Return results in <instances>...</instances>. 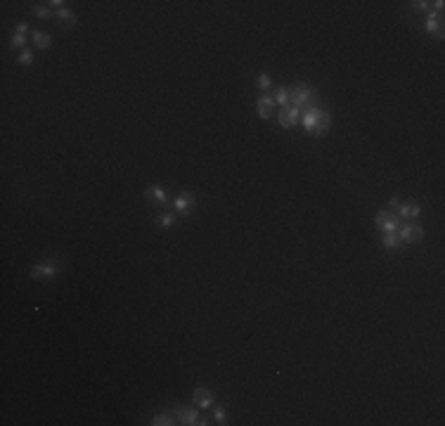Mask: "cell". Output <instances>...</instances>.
<instances>
[{"label": "cell", "instance_id": "cell-18", "mask_svg": "<svg viewBox=\"0 0 445 426\" xmlns=\"http://www.w3.org/2000/svg\"><path fill=\"white\" fill-rule=\"evenodd\" d=\"M31 12L38 17V19H50L52 17V10L48 8V3H41V5H33L31 8Z\"/></svg>", "mask_w": 445, "mask_h": 426}, {"label": "cell", "instance_id": "cell-16", "mask_svg": "<svg viewBox=\"0 0 445 426\" xmlns=\"http://www.w3.org/2000/svg\"><path fill=\"white\" fill-rule=\"evenodd\" d=\"M381 244H384L386 249H391V251H400V249H402L400 237L395 235V232H384V237H381Z\"/></svg>", "mask_w": 445, "mask_h": 426}, {"label": "cell", "instance_id": "cell-9", "mask_svg": "<svg viewBox=\"0 0 445 426\" xmlns=\"http://www.w3.org/2000/svg\"><path fill=\"white\" fill-rule=\"evenodd\" d=\"M173 206H175V213H180V216H190V213L194 211V206H197V199H194L192 192H183V194L173 201Z\"/></svg>", "mask_w": 445, "mask_h": 426}, {"label": "cell", "instance_id": "cell-26", "mask_svg": "<svg viewBox=\"0 0 445 426\" xmlns=\"http://www.w3.org/2000/svg\"><path fill=\"white\" fill-rule=\"evenodd\" d=\"M26 31H29V26H26V24H17L15 26V33H19V36H24V33H26Z\"/></svg>", "mask_w": 445, "mask_h": 426}, {"label": "cell", "instance_id": "cell-19", "mask_svg": "<svg viewBox=\"0 0 445 426\" xmlns=\"http://www.w3.org/2000/svg\"><path fill=\"white\" fill-rule=\"evenodd\" d=\"M173 223H175L173 213H159V216H156V225H159V228H164V230L173 228Z\"/></svg>", "mask_w": 445, "mask_h": 426}, {"label": "cell", "instance_id": "cell-17", "mask_svg": "<svg viewBox=\"0 0 445 426\" xmlns=\"http://www.w3.org/2000/svg\"><path fill=\"white\" fill-rule=\"evenodd\" d=\"M149 424L152 426H173V424H178V419H175L173 414H156V417H152Z\"/></svg>", "mask_w": 445, "mask_h": 426}, {"label": "cell", "instance_id": "cell-28", "mask_svg": "<svg viewBox=\"0 0 445 426\" xmlns=\"http://www.w3.org/2000/svg\"><path fill=\"white\" fill-rule=\"evenodd\" d=\"M388 206H391V208H398V206H400V201H398V199H388Z\"/></svg>", "mask_w": 445, "mask_h": 426}, {"label": "cell", "instance_id": "cell-22", "mask_svg": "<svg viewBox=\"0 0 445 426\" xmlns=\"http://www.w3.org/2000/svg\"><path fill=\"white\" fill-rule=\"evenodd\" d=\"M17 62H19L22 66L33 64V50H29V48H26V50H22V55H19V59H17Z\"/></svg>", "mask_w": 445, "mask_h": 426}, {"label": "cell", "instance_id": "cell-11", "mask_svg": "<svg viewBox=\"0 0 445 426\" xmlns=\"http://www.w3.org/2000/svg\"><path fill=\"white\" fill-rule=\"evenodd\" d=\"M256 111H258V116L261 118H272V111H275V100L270 95H261L256 100Z\"/></svg>", "mask_w": 445, "mask_h": 426}, {"label": "cell", "instance_id": "cell-1", "mask_svg": "<svg viewBox=\"0 0 445 426\" xmlns=\"http://www.w3.org/2000/svg\"><path fill=\"white\" fill-rule=\"evenodd\" d=\"M301 125H303V131L322 135V133H327L329 125H332V114L320 109V107H315V104H310L306 109H301Z\"/></svg>", "mask_w": 445, "mask_h": 426}, {"label": "cell", "instance_id": "cell-8", "mask_svg": "<svg viewBox=\"0 0 445 426\" xmlns=\"http://www.w3.org/2000/svg\"><path fill=\"white\" fill-rule=\"evenodd\" d=\"M277 121H279L282 128H294V125L301 123V109L299 107H294V104H289V107H285V109L279 111Z\"/></svg>", "mask_w": 445, "mask_h": 426}, {"label": "cell", "instance_id": "cell-7", "mask_svg": "<svg viewBox=\"0 0 445 426\" xmlns=\"http://www.w3.org/2000/svg\"><path fill=\"white\" fill-rule=\"evenodd\" d=\"M424 31H426V33H436L438 40H443V36H445L443 15H440V12H431L429 10V17H426V22H424Z\"/></svg>", "mask_w": 445, "mask_h": 426}, {"label": "cell", "instance_id": "cell-5", "mask_svg": "<svg viewBox=\"0 0 445 426\" xmlns=\"http://www.w3.org/2000/svg\"><path fill=\"white\" fill-rule=\"evenodd\" d=\"M173 417L178 419V424H187V426H201V424H206V421H201L199 412L192 410V407H175Z\"/></svg>", "mask_w": 445, "mask_h": 426}, {"label": "cell", "instance_id": "cell-25", "mask_svg": "<svg viewBox=\"0 0 445 426\" xmlns=\"http://www.w3.org/2000/svg\"><path fill=\"white\" fill-rule=\"evenodd\" d=\"M412 8L419 10V12H426V10H431V3H426V0H417V3H412Z\"/></svg>", "mask_w": 445, "mask_h": 426}, {"label": "cell", "instance_id": "cell-10", "mask_svg": "<svg viewBox=\"0 0 445 426\" xmlns=\"http://www.w3.org/2000/svg\"><path fill=\"white\" fill-rule=\"evenodd\" d=\"M192 400H194V405H197V407H201V410H209V407H213V403H216V398H213L211 389H206V386L194 389Z\"/></svg>", "mask_w": 445, "mask_h": 426}, {"label": "cell", "instance_id": "cell-13", "mask_svg": "<svg viewBox=\"0 0 445 426\" xmlns=\"http://www.w3.org/2000/svg\"><path fill=\"white\" fill-rule=\"evenodd\" d=\"M145 197L152 199V201H156V204H168V194H166V190H164L161 185H149V187L145 190Z\"/></svg>", "mask_w": 445, "mask_h": 426}, {"label": "cell", "instance_id": "cell-4", "mask_svg": "<svg viewBox=\"0 0 445 426\" xmlns=\"http://www.w3.org/2000/svg\"><path fill=\"white\" fill-rule=\"evenodd\" d=\"M395 235L400 237L402 244H417V242H422L424 228H422V225H412V223H405V225H400V228H398V232H395Z\"/></svg>", "mask_w": 445, "mask_h": 426}, {"label": "cell", "instance_id": "cell-12", "mask_svg": "<svg viewBox=\"0 0 445 426\" xmlns=\"http://www.w3.org/2000/svg\"><path fill=\"white\" fill-rule=\"evenodd\" d=\"M419 213H422V206L412 204V201L398 206V218H405V221H410V218L415 221V218H419Z\"/></svg>", "mask_w": 445, "mask_h": 426}, {"label": "cell", "instance_id": "cell-2", "mask_svg": "<svg viewBox=\"0 0 445 426\" xmlns=\"http://www.w3.org/2000/svg\"><path fill=\"white\" fill-rule=\"evenodd\" d=\"M313 100H315V90L310 88V86H296L294 90H289V102H292L294 107H299V109L310 107Z\"/></svg>", "mask_w": 445, "mask_h": 426}, {"label": "cell", "instance_id": "cell-27", "mask_svg": "<svg viewBox=\"0 0 445 426\" xmlns=\"http://www.w3.org/2000/svg\"><path fill=\"white\" fill-rule=\"evenodd\" d=\"M431 5H433V8H436V12H440V10H443V0H436V3H431Z\"/></svg>", "mask_w": 445, "mask_h": 426}, {"label": "cell", "instance_id": "cell-20", "mask_svg": "<svg viewBox=\"0 0 445 426\" xmlns=\"http://www.w3.org/2000/svg\"><path fill=\"white\" fill-rule=\"evenodd\" d=\"M272 100H275V104H279V107H289V90H287V88H277Z\"/></svg>", "mask_w": 445, "mask_h": 426}, {"label": "cell", "instance_id": "cell-21", "mask_svg": "<svg viewBox=\"0 0 445 426\" xmlns=\"http://www.w3.org/2000/svg\"><path fill=\"white\" fill-rule=\"evenodd\" d=\"M256 86H258V90H268L272 86V78L268 74H258V78H256Z\"/></svg>", "mask_w": 445, "mask_h": 426}, {"label": "cell", "instance_id": "cell-24", "mask_svg": "<svg viewBox=\"0 0 445 426\" xmlns=\"http://www.w3.org/2000/svg\"><path fill=\"white\" fill-rule=\"evenodd\" d=\"M12 48H17V50L24 48V50H26V38L19 36V33H12Z\"/></svg>", "mask_w": 445, "mask_h": 426}, {"label": "cell", "instance_id": "cell-15", "mask_svg": "<svg viewBox=\"0 0 445 426\" xmlns=\"http://www.w3.org/2000/svg\"><path fill=\"white\" fill-rule=\"evenodd\" d=\"M33 45H36L38 50H50L52 45V36L50 33H45V31H33Z\"/></svg>", "mask_w": 445, "mask_h": 426}, {"label": "cell", "instance_id": "cell-14", "mask_svg": "<svg viewBox=\"0 0 445 426\" xmlns=\"http://www.w3.org/2000/svg\"><path fill=\"white\" fill-rule=\"evenodd\" d=\"M57 19L62 22V29L69 31V29H76V15H73L69 8H62L57 10Z\"/></svg>", "mask_w": 445, "mask_h": 426}, {"label": "cell", "instance_id": "cell-3", "mask_svg": "<svg viewBox=\"0 0 445 426\" xmlns=\"http://www.w3.org/2000/svg\"><path fill=\"white\" fill-rule=\"evenodd\" d=\"M59 275V263L57 261H41L31 268V277L33 279H52Z\"/></svg>", "mask_w": 445, "mask_h": 426}, {"label": "cell", "instance_id": "cell-23", "mask_svg": "<svg viewBox=\"0 0 445 426\" xmlns=\"http://www.w3.org/2000/svg\"><path fill=\"white\" fill-rule=\"evenodd\" d=\"M213 417H216V424H220V426L227 424V412L223 410V407H216V414H213Z\"/></svg>", "mask_w": 445, "mask_h": 426}, {"label": "cell", "instance_id": "cell-6", "mask_svg": "<svg viewBox=\"0 0 445 426\" xmlns=\"http://www.w3.org/2000/svg\"><path fill=\"white\" fill-rule=\"evenodd\" d=\"M374 225L379 230H384V232H398V228H400L402 223L398 216H393L391 211H379V216H377V221H374Z\"/></svg>", "mask_w": 445, "mask_h": 426}]
</instances>
